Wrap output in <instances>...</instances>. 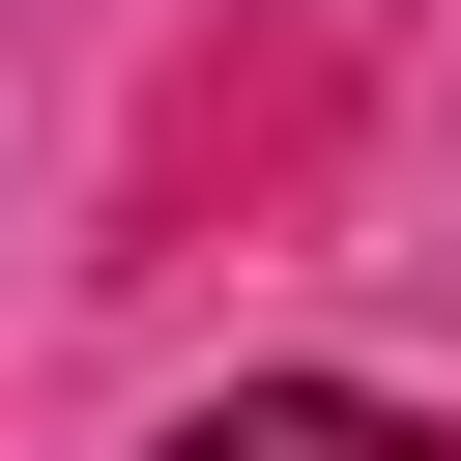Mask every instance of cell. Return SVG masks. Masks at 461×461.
I'll list each match as a JSON object with an SVG mask.
<instances>
[{
	"instance_id": "6da1fadb",
	"label": "cell",
	"mask_w": 461,
	"mask_h": 461,
	"mask_svg": "<svg viewBox=\"0 0 461 461\" xmlns=\"http://www.w3.org/2000/svg\"><path fill=\"white\" fill-rule=\"evenodd\" d=\"M144 461H461L432 403H375V375H230V403H173Z\"/></svg>"
}]
</instances>
